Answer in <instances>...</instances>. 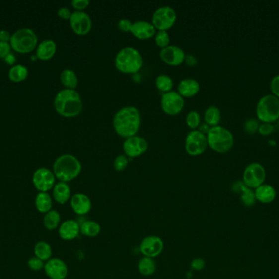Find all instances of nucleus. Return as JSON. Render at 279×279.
Here are the masks:
<instances>
[{
    "instance_id": "1",
    "label": "nucleus",
    "mask_w": 279,
    "mask_h": 279,
    "mask_svg": "<svg viewBox=\"0 0 279 279\" xmlns=\"http://www.w3.org/2000/svg\"><path fill=\"white\" fill-rule=\"evenodd\" d=\"M140 124V114L135 106H124L117 111L113 119V126L117 134L125 139L135 136Z\"/></svg>"
},
{
    "instance_id": "2",
    "label": "nucleus",
    "mask_w": 279,
    "mask_h": 279,
    "mask_svg": "<svg viewBox=\"0 0 279 279\" xmlns=\"http://www.w3.org/2000/svg\"><path fill=\"white\" fill-rule=\"evenodd\" d=\"M81 96L75 90L64 89L60 90L54 99L56 111L63 117L73 118L78 116L82 111Z\"/></svg>"
},
{
    "instance_id": "3",
    "label": "nucleus",
    "mask_w": 279,
    "mask_h": 279,
    "mask_svg": "<svg viewBox=\"0 0 279 279\" xmlns=\"http://www.w3.org/2000/svg\"><path fill=\"white\" fill-rule=\"evenodd\" d=\"M82 171V164L73 155L63 154L54 162L53 172L61 182H70L79 176Z\"/></svg>"
},
{
    "instance_id": "4",
    "label": "nucleus",
    "mask_w": 279,
    "mask_h": 279,
    "mask_svg": "<svg viewBox=\"0 0 279 279\" xmlns=\"http://www.w3.org/2000/svg\"><path fill=\"white\" fill-rule=\"evenodd\" d=\"M144 64L142 55L133 47H125L115 56V65L117 70L124 74H134L141 69Z\"/></svg>"
},
{
    "instance_id": "5",
    "label": "nucleus",
    "mask_w": 279,
    "mask_h": 279,
    "mask_svg": "<svg viewBox=\"0 0 279 279\" xmlns=\"http://www.w3.org/2000/svg\"><path fill=\"white\" fill-rule=\"evenodd\" d=\"M208 144L213 151L218 153H226L233 148L234 138L229 129L224 127H210L206 135Z\"/></svg>"
},
{
    "instance_id": "6",
    "label": "nucleus",
    "mask_w": 279,
    "mask_h": 279,
    "mask_svg": "<svg viewBox=\"0 0 279 279\" xmlns=\"http://www.w3.org/2000/svg\"><path fill=\"white\" fill-rule=\"evenodd\" d=\"M9 44L12 49L17 53H29L38 45V37L34 30L29 28H22L13 33Z\"/></svg>"
},
{
    "instance_id": "7",
    "label": "nucleus",
    "mask_w": 279,
    "mask_h": 279,
    "mask_svg": "<svg viewBox=\"0 0 279 279\" xmlns=\"http://www.w3.org/2000/svg\"><path fill=\"white\" fill-rule=\"evenodd\" d=\"M256 115L262 123H272L279 119V99L274 95L261 97L256 106Z\"/></svg>"
},
{
    "instance_id": "8",
    "label": "nucleus",
    "mask_w": 279,
    "mask_h": 279,
    "mask_svg": "<svg viewBox=\"0 0 279 279\" xmlns=\"http://www.w3.org/2000/svg\"><path fill=\"white\" fill-rule=\"evenodd\" d=\"M176 12L170 6H163L155 10L152 16V24L156 30L167 31L176 23Z\"/></svg>"
},
{
    "instance_id": "9",
    "label": "nucleus",
    "mask_w": 279,
    "mask_h": 279,
    "mask_svg": "<svg viewBox=\"0 0 279 279\" xmlns=\"http://www.w3.org/2000/svg\"><path fill=\"white\" fill-rule=\"evenodd\" d=\"M266 179V170L262 165L257 162L248 165L243 172V183L251 189H256L264 185Z\"/></svg>"
},
{
    "instance_id": "10",
    "label": "nucleus",
    "mask_w": 279,
    "mask_h": 279,
    "mask_svg": "<svg viewBox=\"0 0 279 279\" xmlns=\"http://www.w3.org/2000/svg\"><path fill=\"white\" fill-rule=\"evenodd\" d=\"M208 139L205 134H202L197 129L190 131L187 134L185 148L188 154L193 157L203 154L208 148Z\"/></svg>"
},
{
    "instance_id": "11",
    "label": "nucleus",
    "mask_w": 279,
    "mask_h": 279,
    "mask_svg": "<svg viewBox=\"0 0 279 279\" xmlns=\"http://www.w3.org/2000/svg\"><path fill=\"white\" fill-rule=\"evenodd\" d=\"M161 106L163 112L168 115L181 113L185 106V99L176 91L164 93L161 99Z\"/></svg>"
},
{
    "instance_id": "12",
    "label": "nucleus",
    "mask_w": 279,
    "mask_h": 279,
    "mask_svg": "<svg viewBox=\"0 0 279 279\" xmlns=\"http://www.w3.org/2000/svg\"><path fill=\"white\" fill-rule=\"evenodd\" d=\"M32 182L39 192H48L55 186V175L49 169L41 167L33 174Z\"/></svg>"
},
{
    "instance_id": "13",
    "label": "nucleus",
    "mask_w": 279,
    "mask_h": 279,
    "mask_svg": "<svg viewBox=\"0 0 279 279\" xmlns=\"http://www.w3.org/2000/svg\"><path fill=\"white\" fill-rule=\"evenodd\" d=\"M70 24L73 32L80 36L87 35L92 30V19L84 11H74L72 12Z\"/></svg>"
},
{
    "instance_id": "14",
    "label": "nucleus",
    "mask_w": 279,
    "mask_h": 279,
    "mask_svg": "<svg viewBox=\"0 0 279 279\" xmlns=\"http://www.w3.org/2000/svg\"><path fill=\"white\" fill-rule=\"evenodd\" d=\"M148 142L146 139L142 137L135 136L130 137L124 141L123 149L124 154L129 158L140 157L144 154L148 150Z\"/></svg>"
},
{
    "instance_id": "15",
    "label": "nucleus",
    "mask_w": 279,
    "mask_h": 279,
    "mask_svg": "<svg viewBox=\"0 0 279 279\" xmlns=\"http://www.w3.org/2000/svg\"><path fill=\"white\" fill-rule=\"evenodd\" d=\"M163 241L160 237L156 235L147 236L141 241L140 250L144 256L154 258L163 252Z\"/></svg>"
},
{
    "instance_id": "16",
    "label": "nucleus",
    "mask_w": 279,
    "mask_h": 279,
    "mask_svg": "<svg viewBox=\"0 0 279 279\" xmlns=\"http://www.w3.org/2000/svg\"><path fill=\"white\" fill-rule=\"evenodd\" d=\"M186 53L183 49L176 45H169L161 49L159 56L161 60L170 66H179L185 62Z\"/></svg>"
},
{
    "instance_id": "17",
    "label": "nucleus",
    "mask_w": 279,
    "mask_h": 279,
    "mask_svg": "<svg viewBox=\"0 0 279 279\" xmlns=\"http://www.w3.org/2000/svg\"><path fill=\"white\" fill-rule=\"evenodd\" d=\"M44 271L49 279H65L68 275V267L60 258H51L44 266Z\"/></svg>"
},
{
    "instance_id": "18",
    "label": "nucleus",
    "mask_w": 279,
    "mask_h": 279,
    "mask_svg": "<svg viewBox=\"0 0 279 279\" xmlns=\"http://www.w3.org/2000/svg\"><path fill=\"white\" fill-rule=\"evenodd\" d=\"M70 205L73 212L79 216L87 215L92 210L91 199L83 193L74 194L71 197Z\"/></svg>"
},
{
    "instance_id": "19",
    "label": "nucleus",
    "mask_w": 279,
    "mask_h": 279,
    "mask_svg": "<svg viewBox=\"0 0 279 279\" xmlns=\"http://www.w3.org/2000/svg\"><path fill=\"white\" fill-rule=\"evenodd\" d=\"M131 33L138 39L146 40L156 35V29L149 21H137L133 22Z\"/></svg>"
},
{
    "instance_id": "20",
    "label": "nucleus",
    "mask_w": 279,
    "mask_h": 279,
    "mask_svg": "<svg viewBox=\"0 0 279 279\" xmlns=\"http://www.w3.org/2000/svg\"><path fill=\"white\" fill-rule=\"evenodd\" d=\"M80 233V225L73 219H68L61 224L58 228L60 238L66 241L75 239Z\"/></svg>"
},
{
    "instance_id": "21",
    "label": "nucleus",
    "mask_w": 279,
    "mask_h": 279,
    "mask_svg": "<svg viewBox=\"0 0 279 279\" xmlns=\"http://www.w3.org/2000/svg\"><path fill=\"white\" fill-rule=\"evenodd\" d=\"M177 90L179 94L181 97H195V95L198 94L200 90V85L199 81H196L195 79L186 78L183 79L180 81Z\"/></svg>"
},
{
    "instance_id": "22",
    "label": "nucleus",
    "mask_w": 279,
    "mask_h": 279,
    "mask_svg": "<svg viewBox=\"0 0 279 279\" xmlns=\"http://www.w3.org/2000/svg\"><path fill=\"white\" fill-rule=\"evenodd\" d=\"M57 52V44L52 39H45L37 47L36 57L41 61L50 60Z\"/></svg>"
},
{
    "instance_id": "23",
    "label": "nucleus",
    "mask_w": 279,
    "mask_h": 279,
    "mask_svg": "<svg viewBox=\"0 0 279 279\" xmlns=\"http://www.w3.org/2000/svg\"><path fill=\"white\" fill-rule=\"evenodd\" d=\"M71 196V190L67 183L58 182L53 188V197L56 202L64 205L69 201Z\"/></svg>"
},
{
    "instance_id": "24",
    "label": "nucleus",
    "mask_w": 279,
    "mask_h": 279,
    "mask_svg": "<svg viewBox=\"0 0 279 279\" xmlns=\"http://www.w3.org/2000/svg\"><path fill=\"white\" fill-rule=\"evenodd\" d=\"M255 196L256 201L264 204H269L275 201L276 197V191L275 187L270 185H261L255 189Z\"/></svg>"
},
{
    "instance_id": "25",
    "label": "nucleus",
    "mask_w": 279,
    "mask_h": 279,
    "mask_svg": "<svg viewBox=\"0 0 279 279\" xmlns=\"http://www.w3.org/2000/svg\"><path fill=\"white\" fill-rule=\"evenodd\" d=\"M35 208L39 212L46 214L53 207V198L48 192H39L35 197Z\"/></svg>"
},
{
    "instance_id": "26",
    "label": "nucleus",
    "mask_w": 279,
    "mask_h": 279,
    "mask_svg": "<svg viewBox=\"0 0 279 279\" xmlns=\"http://www.w3.org/2000/svg\"><path fill=\"white\" fill-rule=\"evenodd\" d=\"M60 80H61L62 85L64 86L65 89L75 90L78 86V76L73 70H63L60 76Z\"/></svg>"
},
{
    "instance_id": "27",
    "label": "nucleus",
    "mask_w": 279,
    "mask_h": 279,
    "mask_svg": "<svg viewBox=\"0 0 279 279\" xmlns=\"http://www.w3.org/2000/svg\"><path fill=\"white\" fill-rule=\"evenodd\" d=\"M204 120L209 126H218L221 120L220 109L215 106H209L204 113Z\"/></svg>"
},
{
    "instance_id": "28",
    "label": "nucleus",
    "mask_w": 279,
    "mask_h": 279,
    "mask_svg": "<svg viewBox=\"0 0 279 279\" xmlns=\"http://www.w3.org/2000/svg\"><path fill=\"white\" fill-rule=\"evenodd\" d=\"M34 252L36 257L45 262L50 260L53 255V249L50 244L44 241L37 242L34 248Z\"/></svg>"
},
{
    "instance_id": "29",
    "label": "nucleus",
    "mask_w": 279,
    "mask_h": 279,
    "mask_svg": "<svg viewBox=\"0 0 279 279\" xmlns=\"http://www.w3.org/2000/svg\"><path fill=\"white\" fill-rule=\"evenodd\" d=\"M101 227L97 222L85 220L80 224V233L82 235L94 238L101 233Z\"/></svg>"
},
{
    "instance_id": "30",
    "label": "nucleus",
    "mask_w": 279,
    "mask_h": 279,
    "mask_svg": "<svg viewBox=\"0 0 279 279\" xmlns=\"http://www.w3.org/2000/svg\"><path fill=\"white\" fill-rule=\"evenodd\" d=\"M28 69L25 66L16 64L12 66L8 72V77L11 81L16 83L25 81L27 78Z\"/></svg>"
},
{
    "instance_id": "31",
    "label": "nucleus",
    "mask_w": 279,
    "mask_h": 279,
    "mask_svg": "<svg viewBox=\"0 0 279 279\" xmlns=\"http://www.w3.org/2000/svg\"><path fill=\"white\" fill-rule=\"evenodd\" d=\"M44 225L48 230H54L61 225V215L58 210H51L45 214Z\"/></svg>"
},
{
    "instance_id": "32",
    "label": "nucleus",
    "mask_w": 279,
    "mask_h": 279,
    "mask_svg": "<svg viewBox=\"0 0 279 279\" xmlns=\"http://www.w3.org/2000/svg\"><path fill=\"white\" fill-rule=\"evenodd\" d=\"M138 270L144 276H150L153 275L156 270L155 261L153 258L144 256L138 262Z\"/></svg>"
},
{
    "instance_id": "33",
    "label": "nucleus",
    "mask_w": 279,
    "mask_h": 279,
    "mask_svg": "<svg viewBox=\"0 0 279 279\" xmlns=\"http://www.w3.org/2000/svg\"><path fill=\"white\" fill-rule=\"evenodd\" d=\"M155 86L158 90H160L164 93L172 91V87H173V81L167 75H159L156 78Z\"/></svg>"
},
{
    "instance_id": "34",
    "label": "nucleus",
    "mask_w": 279,
    "mask_h": 279,
    "mask_svg": "<svg viewBox=\"0 0 279 279\" xmlns=\"http://www.w3.org/2000/svg\"><path fill=\"white\" fill-rule=\"evenodd\" d=\"M241 201L247 207H252L256 204V199L255 191L249 187H247L243 193L241 194Z\"/></svg>"
},
{
    "instance_id": "35",
    "label": "nucleus",
    "mask_w": 279,
    "mask_h": 279,
    "mask_svg": "<svg viewBox=\"0 0 279 279\" xmlns=\"http://www.w3.org/2000/svg\"><path fill=\"white\" fill-rule=\"evenodd\" d=\"M154 39L157 46L162 49L170 45V35L165 30H158V32H156Z\"/></svg>"
},
{
    "instance_id": "36",
    "label": "nucleus",
    "mask_w": 279,
    "mask_h": 279,
    "mask_svg": "<svg viewBox=\"0 0 279 279\" xmlns=\"http://www.w3.org/2000/svg\"><path fill=\"white\" fill-rule=\"evenodd\" d=\"M186 122L190 129L195 130L200 125V115L196 111H191L187 114Z\"/></svg>"
},
{
    "instance_id": "37",
    "label": "nucleus",
    "mask_w": 279,
    "mask_h": 279,
    "mask_svg": "<svg viewBox=\"0 0 279 279\" xmlns=\"http://www.w3.org/2000/svg\"><path fill=\"white\" fill-rule=\"evenodd\" d=\"M128 157L125 154L119 155L117 156L115 161H114V168L115 171L121 172L124 171L128 167Z\"/></svg>"
},
{
    "instance_id": "38",
    "label": "nucleus",
    "mask_w": 279,
    "mask_h": 279,
    "mask_svg": "<svg viewBox=\"0 0 279 279\" xmlns=\"http://www.w3.org/2000/svg\"><path fill=\"white\" fill-rule=\"evenodd\" d=\"M259 127H260V124H259L258 120H255V119H249L245 122L244 130L247 134H254L256 132H258Z\"/></svg>"
},
{
    "instance_id": "39",
    "label": "nucleus",
    "mask_w": 279,
    "mask_h": 279,
    "mask_svg": "<svg viewBox=\"0 0 279 279\" xmlns=\"http://www.w3.org/2000/svg\"><path fill=\"white\" fill-rule=\"evenodd\" d=\"M44 266H45L44 261H42L36 256H33L28 261V266L30 270H34V271L41 270L42 269H44Z\"/></svg>"
},
{
    "instance_id": "40",
    "label": "nucleus",
    "mask_w": 279,
    "mask_h": 279,
    "mask_svg": "<svg viewBox=\"0 0 279 279\" xmlns=\"http://www.w3.org/2000/svg\"><path fill=\"white\" fill-rule=\"evenodd\" d=\"M275 130V126L270 123H262L259 127L258 133L263 136H268Z\"/></svg>"
},
{
    "instance_id": "41",
    "label": "nucleus",
    "mask_w": 279,
    "mask_h": 279,
    "mask_svg": "<svg viewBox=\"0 0 279 279\" xmlns=\"http://www.w3.org/2000/svg\"><path fill=\"white\" fill-rule=\"evenodd\" d=\"M90 4L89 0H73L71 2L72 7L76 10V11H83L86 9Z\"/></svg>"
},
{
    "instance_id": "42",
    "label": "nucleus",
    "mask_w": 279,
    "mask_h": 279,
    "mask_svg": "<svg viewBox=\"0 0 279 279\" xmlns=\"http://www.w3.org/2000/svg\"><path fill=\"white\" fill-rule=\"evenodd\" d=\"M132 26H133V22L130 20H128V19H121L118 22V28L122 31H124V32H131Z\"/></svg>"
},
{
    "instance_id": "43",
    "label": "nucleus",
    "mask_w": 279,
    "mask_h": 279,
    "mask_svg": "<svg viewBox=\"0 0 279 279\" xmlns=\"http://www.w3.org/2000/svg\"><path fill=\"white\" fill-rule=\"evenodd\" d=\"M270 90L273 95L279 99V75L275 76L270 82Z\"/></svg>"
},
{
    "instance_id": "44",
    "label": "nucleus",
    "mask_w": 279,
    "mask_h": 279,
    "mask_svg": "<svg viewBox=\"0 0 279 279\" xmlns=\"http://www.w3.org/2000/svg\"><path fill=\"white\" fill-rule=\"evenodd\" d=\"M12 47L9 43L0 42V58H5L9 53H11Z\"/></svg>"
},
{
    "instance_id": "45",
    "label": "nucleus",
    "mask_w": 279,
    "mask_h": 279,
    "mask_svg": "<svg viewBox=\"0 0 279 279\" xmlns=\"http://www.w3.org/2000/svg\"><path fill=\"white\" fill-rule=\"evenodd\" d=\"M247 186L245 185L243 181H236L235 183H233V185H232V190H233L236 193H243V191H244L246 188H247Z\"/></svg>"
},
{
    "instance_id": "46",
    "label": "nucleus",
    "mask_w": 279,
    "mask_h": 279,
    "mask_svg": "<svg viewBox=\"0 0 279 279\" xmlns=\"http://www.w3.org/2000/svg\"><path fill=\"white\" fill-rule=\"evenodd\" d=\"M58 15L60 18L63 19V20H69L70 21L72 12L68 7H61L58 9Z\"/></svg>"
},
{
    "instance_id": "47",
    "label": "nucleus",
    "mask_w": 279,
    "mask_h": 279,
    "mask_svg": "<svg viewBox=\"0 0 279 279\" xmlns=\"http://www.w3.org/2000/svg\"><path fill=\"white\" fill-rule=\"evenodd\" d=\"M205 261L204 259L195 258L194 261L191 262V268L195 270H202L205 267Z\"/></svg>"
},
{
    "instance_id": "48",
    "label": "nucleus",
    "mask_w": 279,
    "mask_h": 279,
    "mask_svg": "<svg viewBox=\"0 0 279 279\" xmlns=\"http://www.w3.org/2000/svg\"><path fill=\"white\" fill-rule=\"evenodd\" d=\"M11 38H12V35L10 34L9 31L6 30H0V42L9 43Z\"/></svg>"
},
{
    "instance_id": "49",
    "label": "nucleus",
    "mask_w": 279,
    "mask_h": 279,
    "mask_svg": "<svg viewBox=\"0 0 279 279\" xmlns=\"http://www.w3.org/2000/svg\"><path fill=\"white\" fill-rule=\"evenodd\" d=\"M185 62L187 63L190 67H195V65H197L198 60L196 57L194 55H191V54H187L186 55V58H185Z\"/></svg>"
},
{
    "instance_id": "50",
    "label": "nucleus",
    "mask_w": 279,
    "mask_h": 279,
    "mask_svg": "<svg viewBox=\"0 0 279 279\" xmlns=\"http://www.w3.org/2000/svg\"><path fill=\"white\" fill-rule=\"evenodd\" d=\"M210 129V127L209 126V125H207L206 123H204V124H202V125H199V131L201 132L202 134L206 135V134H208V133H209Z\"/></svg>"
},
{
    "instance_id": "51",
    "label": "nucleus",
    "mask_w": 279,
    "mask_h": 279,
    "mask_svg": "<svg viewBox=\"0 0 279 279\" xmlns=\"http://www.w3.org/2000/svg\"><path fill=\"white\" fill-rule=\"evenodd\" d=\"M4 60L7 64L12 65V66H14V63H16V57L14 56V54L9 53V54H8V55L4 58Z\"/></svg>"
}]
</instances>
